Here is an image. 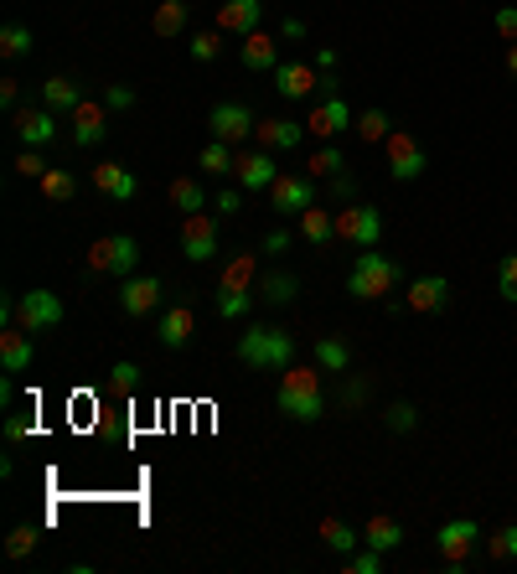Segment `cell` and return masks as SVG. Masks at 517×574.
Masks as SVG:
<instances>
[{"instance_id":"1","label":"cell","mask_w":517,"mask_h":574,"mask_svg":"<svg viewBox=\"0 0 517 574\" xmlns=\"http://www.w3.org/2000/svg\"><path fill=\"white\" fill-rule=\"evenodd\" d=\"M280 414L295 419V425H316V419L326 414V394H321V368H300V362H290V368L280 373V394H275Z\"/></svg>"},{"instance_id":"2","label":"cell","mask_w":517,"mask_h":574,"mask_svg":"<svg viewBox=\"0 0 517 574\" xmlns=\"http://www.w3.org/2000/svg\"><path fill=\"white\" fill-rule=\"evenodd\" d=\"M238 362L243 368H259V373H285L295 362V337L280 326H249L238 337Z\"/></svg>"},{"instance_id":"3","label":"cell","mask_w":517,"mask_h":574,"mask_svg":"<svg viewBox=\"0 0 517 574\" xmlns=\"http://www.w3.org/2000/svg\"><path fill=\"white\" fill-rule=\"evenodd\" d=\"M399 280H404V269L393 264L388 254H378V249H357L352 275H347V295H352V300H388L393 290H399Z\"/></svg>"},{"instance_id":"4","label":"cell","mask_w":517,"mask_h":574,"mask_svg":"<svg viewBox=\"0 0 517 574\" xmlns=\"http://www.w3.org/2000/svg\"><path fill=\"white\" fill-rule=\"evenodd\" d=\"M135 264H140V244L130 233H109V238H94V244H88V269H94V275L125 280V275H135Z\"/></svg>"},{"instance_id":"5","label":"cell","mask_w":517,"mask_h":574,"mask_svg":"<svg viewBox=\"0 0 517 574\" xmlns=\"http://www.w3.org/2000/svg\"><path fill=\"white\" fill-rule=\"evenodd\" d=\"M337 238L347 249H378V238H383V213L368 202H347L342 213H337Z\"/></svg>"},{"instance_id":"6","label":"cell","mask_w":517,"mask_h":574,"mask_svg":"<svg viewBox=\"0 0 517 574\" xmlns=\"http://www.w3.org/2000/svg\"><path fill=\"white\" fill-rule=\"evenodd\" d=\"M269 202H275L280 218H300L306 207H316V176L311 171H280V181L269 187Z\"/></svg>"},{"instance_id":"7","label":"cell","mask_w":517,"mask_h":574,"mask_svg":"<svg viewBox=\"0 0 517 574\" xmlns=\"http://www.w3.org/2000/svg\"><path fill=\"white\" fill-rule=\"evenodd\" d=\"M63 316H68V306L52 290H26L16 300V326H26L32 337H37V331H57V326H63Z\"/></svg>"},{"instance_id":"8","label":"cell","mask_w":517,"mask_h":574,"mask_svg":"<svg viewBox=\"0 0 517 574\" xmlns=\"http://www.w3.org/2000/svg\"><path fill=\"white\" fill-rule=\"evenodd\" d=\"M114 295H119V311L140 321V316H156V311H161L166 285H161V275H125Z\"/></svg>"},{"instance_id":"9","label":"cell","mask_w":517,"mask_h":574,"mask_svg":"<svg viewBox=\"0 0 517 574\" xmlns=\"http://www.w3.org/2000/svg\"><path fill=\"white\" fill-rule=\"evenodd\" d=\"M233 176H238V187L243 192H269L280 181V161H275V150H238V161H233Z\"/></svg>"},{"instance_id":"10","label":"cell","mask_w":517,"mask_h":574,"mask_svg":"<svg viewBox=\"0 0 517 574\" xmlns=\"http://www.w3.org/2000/svg\"><path fill=\"white\" fill-rule=\"evenodd\" d=\"M207 130H212V140H223V145H243V140H249L254 130H259V119L249 114V109H243V104H212V114H207Z\"/></svg>"},{"instance_id":"11","label":"cell","mask_w":517,"mask_h":574,"mask_svg":"<svg viewBox=\"0 0 517 574\" xmlns=\"http://www.w3.org/2000/svg\"><path fill=\"white\" fill-rule=\"evenodd\" d=\"M181 254H187L192 264H212V259H218V218H212V213L181 218Z\"/></svg>"},{"instance_id":"12","label":"cell","mask_w":517,"mask_h":574,"mask_svg":"<svg viewBox=\"0 0 517 574\" xmlns=\"http://www.w3.org/2000/svg\"><path fill=\"white\" fill-rule=\"evenodd\" d=\"M11 130H16V140L26 145V150H42V145H52L57 140V114L42 104V109H32V104H21L16 114H11Z\"/></svg>"},{"instance_id":"13","label":"cell","mask_w":517,"mask_h":574,"mask_svg":"<svg viewBox=\"0 0 517 574\" xmlns=\"http://www.w3.org/2000/svg\"><path fill=\"white\" fill-rule=\"evenodd\" d=\"M383 145H388V176H393V181H419L424 166H430V161H424V150H419V140H414L409 130H393Z\"/></svg>"},{"instance_id":"14","label":"cell","mask_w":517,"mask_h":574,"mask_svg":"<svg viewBox=\"0 0 517 574\" xmlns=\"http://www.w3.org/2000/svg\"><path fill=\"white\" fill-rule=\"evenodd\" d=\"M104 135H109V104L99 99H83L78 109H73V145L78 150H99L104 145Z\"/></svg>"},{"instance_id":"15","label":"cell","mask_w":517,"mask_h":574,"mask_svg":"<svg viewBox=\"0 0 517 574\" xmlns=\"http://www.w3.org/2000/svg\"><path fill=\"white\" fill-rule=\"evenodd\" d=\"M306 130H311L316 140H337L342 130H352V109H347V99H342V94H326V99L306 114Z\"/></svg>"},{"instance_id":"16","label":"cell","mask_w":517,"mask_h":574,"mask_svg":"<svg viewBox=\"0 0 517 574\" xmlns=\"http://www.w3.org/2000/svg\"><path fill=\"white\" fill-rule=\"evenodd\" d=\"M404 306H409V311H419V316L445 311V306H450V280H445V275H419V280H409Z\"/></svg>"},{"instance_id":"17","label":"cell","mask_w":517,"mask_h":574,"mask_svg":"<svg viewBox=\"0 0 517 574\" xmlns=\"http://www.w3.org/2000/svg\"><path fill=\"white\" fill-rule=\"evenodd\" d=\"M32 362H37V337H32V331H26V326H6V331H0V368L16 378V373L32 368Z\"/></svg>"},{"instance_id":"18","label":"cell","mask_w":517,"mask_h":574,"mask_svg":"<svg viewBox=\"0 0 517 574\" xmlns=\"http://www.w3.org/2000/svg\"><path fill=\"white\" fill-rule=\"evenodd\" d=\"M192 331H197V311H192V306H166V311L156 316V342L171 347V352L187 347Z\"/></svg>"},{"instance_id":"19","label":"cell","mask_w":517,"mask_h":574,"mask_svg":"<svg viewBox=\"0 0 517 574\" xmlns=\"http://www.w3.org/2000/svg\"><path fill=\"white\" fill-rule=\"evenodd\" d=\"M238 57H243V68H249V73H275L280 68V37H269V32L238 37Z\"/></svg>"},{"instance_id":"20","label":"cell","mask_w":517,"mask_h":574,"mask_svg":"<svg viewBox=\"0 0 517 574\" xmlns=\"http://www.w3.org/2000/svg\"><path fill=\"white\" fill-rule=\"evenodd\" d=\"M275 88H280V99H311V94H321V73H316V63H280Z\"/></svg>"},{"instance_id":"21","label":"cell","mask_w":517,"mask_h":574,"mask_svg":"<svg viewBox=\"0 0 517 574\" xmlns=\"http://www.w3.org/2000/svg\"><path fill=\"white\" fill-rule=\"evenodd\" d=\"M311 130H306V119H259V130H254V140L264 145V150H295L300 140H306Z\"/></svg>"},{"instance_id":"22","label":"cell","mask_w":517,"mask_h":574,"mask_svg":"<svg viewBox=\"0 0 517 574\" xmlns=\"http://www.w3.org/2000/svg\"><path fill=\"white\" fill-rule=\"evenodd\" d=\"M94 187H99L104 197H114V202H130V197L140 192V181H135V171H130L125 161H99V166H94Z\"/></svg>"},{"instance_id":"23","label":"cell","mask_w":517,"mask_h":574,"mask_svg":"<svg viewBox=\"0 0 517 574\" xmlns=\"http://www.w3.org/2000/svg\"><path fill=\"white\" fill-rule=\"evenodd\" d=\"M476 538H481L476 518H450V523H440V533H435V543H440V559H466Z\"/></svg>"},{"instance_id":"24","label":"cell","mask_w":517,"mask_h":574,"mask_svg":"<svg viewBox=\"0 0 517 574\" xmlns=\"http://www.w3.org/2000/svg\"><path fill=\"white\" fill-rule=\"evenodd\" d=\"M259 16H264V0H223L218 6V32L249 37V32H259Z\"/></svg>"},{"instance_id":"25","label":"cell","mask_w":517,"mask_h":574,"mask_svg":"<svg viewBox=\"0 0 517 574\" xmlns=\"http://www.w3.org/2000/svg\"><path fill=\"white\" fill-rule=\"evenodd\" d=\"M362 543L378 554H393L404 543V523L399 518H388V512H378V518H368V528H362Z\"/></svg>"},{"instance_id":"26","label":"cell","mask_w":517,"mask_h":574,"mask_svg":"<svg viewBox=\"0 0 517 574\" xmlns=\"http://www.w3.org/2000/svg\"><path fill=\"white\" fill-rule=\"evenodd\" d=\"M187 26H192V6H187V0H161L156 16H150V32H156V37H181Z\"/></svg>"},{"instance_id":"27","label":"cell","mask_w":517,"mask_h":574,"mask_svg":"<svg viewBox=\"0 0 517 574\" xmlns=\"http://www.w3.org/2000/svg\"><path fill=\"white\" fill-rule=\"evenodd\" d=\"M254 285H259V300H264V306H290V300L300 295V280L290 275V269H269V275H259Z\"/></svg>"},{"instance_id":"28","label":"cell","mask_w":517,"mask_h":574,"mask_svg":"<svg viewBox=\"0 0 517 574\" xmlns=\"http://www.w3.org/2000/svg\"><path fill=\"white\" fill-rule=\"evenodd\" d=\"M42 104H47L52 114H73V109L83 104V88H78V78H63V73H57V78H47V83H42Z\"/></svg>"},{"instance_id":"29","label":"cell","mask_w":517,"mask_h":574,"mask_svg":"<svg viewBox=\"0 0 517 574\" xmlns=\"http://www.w3.org/2000/svg\"><path fill=\"white\" fill-rule=\"evenodd\" d=\"M171 207H176L181 218L207 213V192H202V181H197V176H176V181H171Z\"/></svg>"},{"instance_id":"30","label":"cell","mask_w":517,"mask_h":574,"mask_svg":"<svg viewBox=\"0 0 517 574\" xmlns=\"http://www.w3.org/2000/svg\"><path fill=\"white\" fill-rule=\"evenodd\" d=\"M37 37H32V26H21V21H6L0 26V57L6 63H21V57H32Z\"/></svg>"},{"instance_id":"31","label":"cell","mask_w":517,"mask_h":574,"mask_svg":"<svg viewBox=\"0 0 517 574\" xmlns=\"http://www.w3.org/2000/svg\"><path fill=\"white\" fill-rule=\"evenodd\" d=\"M316 368H321V373H352V347H347V337H321V342H316Z\"/></svg>"},{"instance_id":"32","label":"cell","mask_w":517,"mask_h":574,"mask_svg":"<svg viewBox=\"0 0 517 574\" xmlns=\"http://www.w3.org/2000/svg\"><path fill=\"white\" fill-rule=\"evenodd\" d=\"M321 543H326L331 554H342V559H347V554H357V549H362V533H357V528H347L342 518H321Z\"/></svg>"},{"instance_id":"33","label":"cell","mask_w":517,"mask_h":574,"mask_svg":"<svg viewBox=\"0 0 517 574\" xmlns=\"http://www.w3.org/2000/svg\"><path fill=\"white\" fill-rule=\"evenodd\" d=\"M300 238H306V244H331V238H337V218H331L321 202L306 207V213H300Z\"/></svg>"},{"instance_id":"34","label":"cell","mask_w":517,"mask_h":574,"mask_svg":"<svg viewBox=\"0 0 517 574\" xmlns=\"http://www.w3.org/2000/svg\"><path fill=\"white\" fill-rule=\"evenodd\" d=\"M37 187H42L47 202H73V197H78V176H73L68 166H47V176L37 181Z\"/></svg>"},{"instance_id":"35","label":"cell","mask_w":517,"mask_h":574,"mask_svg":"<svg viewBox=\"0 0 517 574\" xmlns=\"http://www.w3.org/2000/svg\"><path fill=\"white\" fill-rule=\"evenodd\" d=\"M233 161H238V150H233V145L207 140V145H202V156H197V171H207V176H233Z\"/></svg>"},{"instance_id":"36","label":"cell","mask_w":517,"mask_h":574,"mask_svg":"<svg viewBox=\"0 0 517 574\" xmlns=\"http://www.w3.org/2000/svg\"><path fill=\"white\" fill-rule=\"evenodd\" d=\"M259 280V259L254 254H233L228 264H223V280L218 285H228V290H249Z\"/></svg>"},{"instance_id":"37","label":"cell","mask_w":517,"mask_h":574,"mask_svg":"<svg viewBox=\"0 0 517 574\" xmlns=\"http://www.w3.org/2000/svg\"><path fill=\"white\" fill-rule=\"evenodd\" d=\"M37 543H42V528H37V523H16V528L6 533V559H32Z\"/></svg>"},{"instance_id":"38","label":"cell","mask_w":517,"mask_h":574,"mask_svg":"<svg viewBox=\"0 0 517 574\" xmlns=\"http://www.w3.org/2000/svg\"><path fill=\"white\" fill-rule=\"evenodd\" d=\"M352 130H357L362 140H388V135H393V119H388V109H362V114L352 119Z\"/></svg>"},{"instance_id":"39","label":"cell","mask_w":517,"mask_h":574,"mask_svg":"<svg viewBox=\"0 0 517 574\" xmlns=\"http://www.w3.org/2000/svg\"><path fill=\"white\" fill-rule=\"evenodd\" d=\"M306 171H311V176H337V171H347V161H342V150L331 145V140H321V145L311 150V161H306Z\"/></svg>"},{"instance_id":"40","label":"cell","mask_w":517,"mask_h":574,"mask_svg":"<svg viewBox=\"0 0 517 574\" xmlns=\"http://www.w3.org/2000/svg\"><path fill=\"white\" fill-rule=\"evenodd\" d=\"M486 559H497V564L517 559V523H502L497 533H486Z\"/></svg>"},{"instance_id":"41","label":"cell","mask_w":517,"mask_h":574,"mask_svg":"<svg viewBox=\"0 0 517 574\" xmlns=\"http://www.w3.org/2000/svg\"><path fill=\"white\" fill-rule=\"evenodd\" d=\"M249 311H254V295H249V290L218 285V316H223V321H238V316H249Z\"/></svg>"},{"instance_id":"42","label":"cell","mask_w":517,"mask_h":574,"mask_svg":"<svg viewBox=\"0 0 517 574\" xmlns=\"http://www.w3.org/2000/svg\"><path fill=\"white\" fill-rule=\"evenodd\" d=\"M187 52H192V63H218V57H223V32H218V26H212V32H197L187 42Z\"/></svg>"},{"instance_id":"43","label":"cell","mask_w":517,"mask_h":574,"mask_svg":"<svg viewBox=\"0 0 517 574\" xmlns=\"http://www.w3.org/2000/svg\"><path fill=\"white\" fill-rule=\"evenodd\" d=\"M383 425H388L393 435H409V430L419 425V409H414V404H388V414H383Z\"/></svg>"},{"instance_id":"44","label":"cell","mask_w":517,"mask_h":574,"mask_svg":"<svg viewBox=\"0 0 517 574\" xmlns=\"http://www.w3.org/2000/svg\"><path fill=\"white\" fill-rule=\"evenodd\" d=\"M497 295L507 300V306H517V254H507L497 264Z\"/></svg>"},{"instance_id":"45","label":"cell","mask_w":517,"mask_h":574,"mask_svg":"<svg viewBox=\"0 0 517 574\" xmlns=\"http://www.w3.org/2000/svg\"><path fill=\"white\" fill-rule=\"evenodd\" d=\"M109 388H114V394H135V388H140V368H135L130 357H125V362H114V373H109Z\"/></svg>"},{"instance_id":"46","label":"cell","mask_w":517,"mask_h":574,"mask_svg":"<svg viewBox=\"0 0 517 574\" xmlns=\"http://www.w3.org/2000/svg\"><path fill=\"white\" fill-rule=\"evenodd\" d=\"M347 574H383V554L362 543L357 554H347Z\"/></svg>"},{"instance_id":"47","label":"cell","mask_w":517,"mask_h":574,"mask_svg":"<svg viewBox=\"0 0 517 574\" xmlns=\"http://www.w3.org/2000/svg\"><path fill=\"white\" fill-rule=\"evenodd\" d=\"M37 435V419L32 414H11L6 419V445H21V440H32Z\"/></svg>"},{"instance_id":"48","label":"cell","mask_w":517,"mask_h":574,"mask_svg":"<svg viewBox=\"0 0 517 574\" xmlns=\"http://www.w3.org/2000/svg\"><path fill=\"white\" fill-rule=\"evenodd\" d=\"M212 207H218V218H238L243 213V187H223L212 197Z\"/></svg>"},{"instance_id":"49","label":"cell","mask_w":517,"mask_h":574,"mask_svg":"<svg viewBox=\"0 0 517 574\" xmlns=\"http://www.w3.org/2000/svg\"><path fill=\"white\" fill-rule=\"evenodd\" d=\"M104 104H109V114L135 109V88H130V83H109V88H104Z\"/></svg>"},{"instance_id":"50","label":"cell","mask_w":517,"mask_h":574,"mask_svg":"<svg viewBox=\"0 0 517 574\" xmlns=\"http://www.w3.org/2000/svg\"><path fill=\"white\" fill-rule=\"evenodd\" d=\"M290 244H295V233H290V228L280 223V228H269V233H264V244H259V249L280 259V254H290Z\"/></svg>"},{"instance_id":"51","label":"cell","mask_w":517,"mask_h":574,"mask_svg":"<svg viewBox=\"0 0 517 574\" xmlns=\"http://www.w3.org/2000/svg\"><path fill=\"white\" fill-rule=\"evenodd\" d=\"M16 176H32V181H42V176H47V161L37 156V150H21V156H16Z\"/></svg>"},{"instance_id":"52","label":"cell","mask_w":517,"mask_h":574,"mask_svg":"<svg viewBox=\"0 0 517 574\" xmlns=\"http://www.w3.org/2000/svg\"><path fill=\"white\" fill-rule=\"evenodd\" d=\"M368 394H373V383H368V378H347L342 404H347V409H357V404H368Z\"/></svg>"},{"instance_id":"53","label":"cell","mask_w":517,"mask_h":574,"mask_svg":"<svg viewBox=\"0 0 517 574\" xmlns=\"http://www.w3.org/2000/svg\"><path fill=\"white\" fill-rule=\"evenodd\" d=\"M492 26H497L502 42H517V6H502V11L492 16Z\"/></svg>"},{"instance_id":"54","label":"cell","mask_w":517,"mask_h":574,"mask_svg":"<svg viewBox=\"0 0 517 574\" xmlns=\"http://www.w3.org/2000/svg\"><path fill=\"white\" fill-rule=\"evenodd\" d=\"M0 109H6V114L21 109V83L16 78H0Z\"/></svg>"},{"instance_id":"55","label":"cell","mask_w":517,"mask_h":574,"mask_svg":"<svg viewBox=\"0 0 517 574\" xmlns=\"http://www.w3.org/2000/svg\"><path fill=\"white\" fill-rule=\"evenodd\" d=\"M331 197H337V202H357V181L347 171H337V176H331Z\"/></svg>"},{"instance_id":"56","label":"cell","mask_w":517,"mask_h":574,"mask_svg":"<svg viewBox=\"0 0 517 574\" xmlns=\"http://www.w3.org/2000/svg\"><path fill=\"white\" fill-rule=\"evenodd\" d=\"M280 37L300 42V37H306V21H300V16H285V21H280Z\"/></svg>"},{"instance_id":"57","label":"cell","mask_w":517,"mask_h":574,"mask_svg":"<svg viewBox=\"0 0 517 574\" xmlns=\"http://www.w3.org/2000/svg\"><path fill=\"white\" fill-rule=\"evenodd\" d=\"M311 63H316V73H331V68H337V52H331V47H321V52L311 57Z\"/></svg>"},{"instance_id":"58","label":"cell","mask_w":517,"mask_h":574,"mask_svg":"<svg viewBox=\"0 0 517 574\" xmlns=\"http://www.w3.org/2000/svg\"><path fill=\"white\" fill-rule=\"evenodd\" d=\"M326 94H342V78H337V73H321V99H326Z\"/></svg>"},{"instance_id":"59","label":"cell","mask_w":517,"mask_h":574,"mask_svg":"<svg viewBox=\"0 0 517 574\" xmlns=\"http://www.w3.org/2000/svg\"><path fill=\"white\" fill-rule=\"evenodd\" d=\"M507 73H512V83H517V42H507Z\"/></svg>"}]
</instances>
